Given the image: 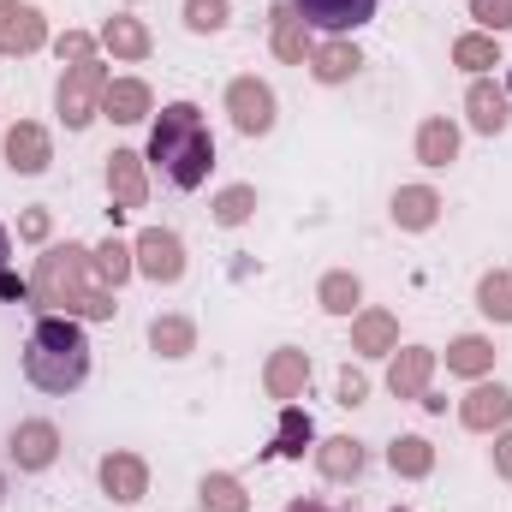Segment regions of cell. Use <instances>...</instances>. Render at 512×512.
Wrapping results in <instances>:
<instances>
[{
  "instance_id": "6da1fadb",
  "label": "cell",
  "mask_w": 512,
  "mask_h": 512,
  "mask_svg": "<svg viewBox=\"0 0 512 512\" xmlns=\"http://www.w3.org/2000/svg\"><path fill=\"white\" fill-rule=\"evenodd\" d=\"M30 304L42 316H78V322H114V292L96 286V256L90 245H42L30 268Z\"/></svg>"
},
{
  "instance_id": "7a4b0ae2",
  "label": "cell",
  "mask_w": 512,
  "mask_h": 512,
  "mask_svg": "<svg viewBox=\"0 0 512 512\" xmlns=\"http://www.w3.org/2000/svg\"><path fill=\"white\" fill-rule=\"evenodd\" d=\"M149 167H161V179L173 191H197L215 167V131L203 120L197 102H167L149 126V149H143Z\"/></svg>"
},
{
  "instance_id": "3957f363",
  "label": "cell",
  "mask_w": 512,
  "mask_h": 512,
  "mask_svg": "<svg viewBox=\"0 0 512 512\" xmlns=\"http://www.w3.org/2000/svg\"><path fill=\"white\" fill-rule=\"evenodd\" d=\"M24 382L36 393H78L90 382V334L78 316H36L24 340Z\"/></svg>"
},
{
  "instance_id": "277c9868",
  "label": "cell",
  "mask_w": 512,
  "mask_h": 512,
  "mask_svg": "<svg viewBox=\"0 0 512 512\" xmlns=\"http://www.w3.org/2000/svg\"><path fill=\"white\" fill-rule=\"evenodd\" d=\"M108 84H114V72H108V60L96 54V60H78V66H66L60 72V84H54V114H60V126L66 131H84L102 120V96H108Z\"/></svg>"
},
{
  "instance_id": "5b68a950",
  "label": "cell",
  "mask_w": 512,
  "mask_h": 512,
  "mask_svg": "<svg viewBox=\"0 0 512 512\" xmlns=\"http://www.w3.org/2000/svg\"><path fill=\"white\" fill-rule=\"evenodd\" d=\"M227 120H233V131H239V137H268V131H274V120H280L274 84H268V78H256V72L233 78V84H227Z\"/></svg>"
},
{
  "instance_id": "8992f818",
  "label": "cell",
  "mask_w": 512,
  "mask_h": 512,
  "mask_svg": "<svg viewBox=\"0 0 512 512\" xmlns=\"http://www.w3.org/2000/svg\"><path fill=\"white\" fill-rule=\"evenodd\" d=\"M131 256H137V274L149 286H179L185 280V239L173 227H143L131 239Z\"/></svg>"
},
{
  "instance_id": "52a82bcc",
  "label": "cell",
  "mask_w": 512,
  "mask_h": 512,
  "mask_svg": "<svg viewBox=\"0 0 512 512\" xmlns=\"http://www.w3.org/2000/svg\"><path fill=\"white\" fill-rule=\"evenodd\" d=\"M0 155H6L12 173L36 179V173L54 167V137H48V126H36V120H12V126L0 131Z\"/></svg>"
},
{
  "instance_id": "ba28073f",
  "label": "cell",
  "mask_w": 512,
  "mask_h": 512,
  "mask_svg": "<svg viewBox=\"0 0 512 512\" xmlns=\"http://www.w3.org/2000/svg\"><path fill=\"white\" fill-rule=\"evenodd\" d=\"M459 423L471 429V435H501L512 429V387L507 382H471V393L459 399Z\"/></svg>"
},
{
  "instance_id": "9c48e42d",
  "label": "cell",
  "mask_w": 512,
  "mask_h": 512,
  "mask_svg": "<svg viewBox=\"0 0 512 512\" xmlns=\"http://www.w3.org/2000/svg\"><path fill=\"white\" fill-rule=\"evenodd\" d=\"M96 483H102L108 501L137 507V501L149 495V459H143V453H126V447H114V453L96 459Z\"/></svg>"
},
{
  "instance_id": "30bf717a",
  "label": "cell",
  "mask_w": 512,
  "mask_h": 512,
  "mask_svg": "<svg viewBox=\"0 0 512 512\" xmlns=\"http://www.w3.org/2000/svg\"><path fill=\"white\" fill-rule=\"evenodd\" d=\"M6 453H12V465H18L24 477H36V471H48V465L60 459V429H54L48 417H24V423L6 435Z\"/></svg>"
},
{
  "instance_id": "8fae6325",
  "label": "cell",
  "mask_w": 512,
  "mask_h": 512,
  "mask_svg": "<svg viewBox=\"0 0 512 512\" xmlns=\"http://www.w3.org/2000/svg\"><path fill=\"white\" fill-rule=\"evenodd\" d=\"M304 387H310V352H298V346H274V352L262 358V393H268V399L298 405Z\"/></svg>"
},
{
  "instance_id": "7c38bea8",
  "label": "cell",
  "mask_w": 512,
  "mask_h": 512,
  "mask_svg": "<svg viewBox=\"0 0 512 512\" xmlns=\"http://www.w3.org/2000/svg\"><path fill=\"white\" fill-rule=\"evenodd\" d=\"M108 197H114V221L149 203V161L137 149H114L108 155Z\"/></svg>"
},
{
  "instance_id": "4fadbf2b",
  "label": "cell",
  "mask_w": 512,
  "mask_h": 512,
  "mask_svg": "<svg viewBox=\"0 0 512 512\" xmlns=\"http://www.w3.org/2000/svg\"><path fill=\"white\" fill-rule=\"evenodd\" d=\"M292 12L322 36H352L358 24L376 18V0H292Z\"/></svg>"
},
{
  "instance_id": "5bb4252c",
  "label": "cell",
  "mask_w": 512,
  "mask_h": 512,
  "mask_svg": "<svg viewBox=\"0 0 512 512\" xmlns=\"http://www.w3.org/2000/svg\"><path fill=\"white\" fill-rule=\"evenodd\" d=\"M435 364H441L435 346H399V352L387 358V393H393V399H423L429 382H435Z\"/></svg>"
},
{
  "instance_id": "9a60e30c",
  "label": "cell",
  "mask_w": 512,
  "mask_h": 512,
  "mask_svg": "<svg viewBox=\"0 0 512 512\" xmlns=\"http://www.w3.org/2000/svg\"><path fill=\"white\" fill-rule=\"evenodd\" d=\"M268 48H274V60H286V66H304V60H310L316 30L292 12V0H274V6H268Z\"/></svg>"
},
{
  "instance_id": "2e32d148",
  "label": "cell",
  "mask_w": 512,
  "mask_h": 512,
  "mask_svg": "<svg viewBox=\"0 0 512 512\" xmlns=\"http://www.w3.org/2000/svg\"><path fill=\"white\" fill-rule=\"evenodd\" d=\"M465 126L483 131V137H501L512 126V96L495 78H471V90H465Z\"/></svg>"
},
{
  "instance_id": "e0dca14e",
  "label": "cell",
  "mask_w": 512,
  "mask_h": 512,
  "mask_svg": "<svg viewBox=\"0 0 512 512\" xmlns=\"http://www.w3.org/2000/svg\"><path fill=\"white\" fill-rule=\"evenodd\" d=\"M310 459H316V471H322L328 483H358L364 465H370V453H364L358 435H322V441L310 447Z\"/></svg>"
},
{
  "instance_id": "ac0fdd59",
  "label": "cell",
  "mask_w": 512,
  "mask_h": 512,
  "mask_svg": "<svg viewBox=\"0 0 512 512\" xmlns=\"http://www.w3.org/2000/svg\"><path fill=\"white\" fill-rule=\"evenodd\" d=\"M352 352L358 358H393L399 352V316L382 310V304H364L352 316Z\"/></svg>"
},
{
  "instance_id": "d6986e66",
  "label": "cell",
  "mask_w": 512,
  "mask_h": 512,
  "mask_svg": "<svg viewBox=\"0 0 512 512\" xmlns=\"http://www.w3.org/2000/svg\"><path fill=\"white\" fill-rule=\"evenodd\" d=\"M304 66H310V78H316V84H328V90H334V84H352V78L364 72V54H358L346 36H322V42L310 48V60H304Z\"/></svg>"
},
{
  "instance_id": "ffe728a7",
  "label": "cell",
  "mask_w": 512,
  "mask_h": 512,
  "mask_svg": "<svg viewBox=\"0 0 512 512\" xmlns=\"http://www.w3.org/2000/svg\"><path fill=\"white\" fill-rule=\"evenodd\" d=\"M441 191L435 185H399L393 191V203H387V215H393V227L399 233H429L435 221H441Z\"/></svg>"
},
{
  "instance_id": "44dd1931",
  "label": "cell",
  "mask_w": 512,
  "mask_h": 512,
  "mask_svg": "<svg viewBox=\"0 0 512 512\" xmlns=\"http://www.w3.org/2000/svg\"><path fill=\"white\" fill-rule=\"evenodd\" d=\"M54 36H48V18H42V6H30V0H18L6 18H0V54H36V48H48Z\"/></svg>"
},
{
  "instance_id": "7402d4cb",
  "label": "cell",
  "mask_w": 512,
  "mask_h": 512,
  "mask_svg": "<svg viewBox=\"0 0 512 512\" xmlns=\"http://www.w3.org/2000/svg\"><path fill=\"white\" fill-rule=\"evenodd\" d=\"M459 143H465L459 120H447V114H429V120L417 126V137H411V155H417L423 167H453V161H459Z\"/></svg>"
},
{
  "instance_id": "603a6c76",
  "label": "cell",
  "mask_w": 512,
  "mask_h": 512,
  "mask_svg": "<svg viewBox=\"0 0 512 512\" xmlns=\"http://www.w3.org/2000/svg\"><path fill=\"white\" fill-rule=\"evenodd\" d=\"M102 120H114V126H143V120H155V90H149L143 78H114L108 96H102Z\"/></svg>"
},
{
  "instance_id": "cb8c5ba5",
  "label": "cell",
  "mask_w": 512,
  "mask_h": 512,
  "mask_svg": "<svg viewBox=\"0 0 512 512\" xmlns=\"http://www.w3.org/2000/svg\"><path fill=\"white\" fill-rule=\"evenodd\" d=\"M102 54H114V60H126V66H137V60H149V48H155V36H149V24L137 18V12H114L108 24H102Z\"/></svg>"
},
{
  "instance_id": "d4e9b609",
  "label": "cell",
  "mask_w": 512,
  "mask_h": 512,
  "mask_svg": "<svg viewBox=\"0 0 512 512\" xmlns=\"http://www.w3.org/2000/svg\"><path fill=\"white\" fill-rule=\"evenodd\" d=\"M149 352H155V358H167V364L191 358V352H197V322H191V316H179V310L149 316Z\"/></svg>"
},
{
  "instance_id": "484cf974",
  "label": "cell",
  "mask_w": 512,
  "mask_h": 512,
  "mask_svg": "<svg viewBox=\"0 0 512 512\" xmlns=\"http://www.w3.org/2000/svg\"><path fill=\"white\" fill-rule=\"evenodd\" d=\"M447 376H459V382L495 376V340H489V334H459V340H447Z\"/></svg>"
},
{
  "instance_id": "4316f807",
  "label": "cell",
  "mask_w": 512,
  "mask_h": 512,
  "mask_svg": "<svg viewBox=\"0 0 512 512\" xmlns=\"http://www.w3.org/2000/svg\"><path fill=\"white\" fill-rule=\"evenodd\" d=\"M387 471L405 477V483H423L435 471V441L429 435H393L387 441Z\"/></svg>"
},
{
  "instance_id": "83f0119b",
  "label": "cell",
  "mask_w": 512,
  "mask_h": 512,
  "mask_svg": "<svg viewBox=\"0 0 512 512\" xmlns=\"http://www.w3.org/2000/svg\"><path fill=\"white\" fill-rule=\"evenodd\" d=\"M453 66L471 72V78H489L495 66H507V60H501V36H489V30H465V36H453Z\"/></svg>"
},
{
  "instance_id": "f1b7e54d",
  "label": "cell",
  "mask_w": 512,
  "mask_h": 512,
  "mask_svg": "<svg viewBox=\"0 0 512 512\" xmlns=\"http://www.w3.org/2000/svg\"><path fill=\"white\" fill-rule=\"evenodd\" d=\"M316 304H322L328 316H358V310H364V280H358L352 268H328V274L316 280Z\"/></svg>"
},
{
  "instance_id": "f546056e",
  "label": "cell",
  "mask_w": 512,
  "mask_h": 512,
  "mask_svg": "<svg viewBox=\"0 0 512 512\" xmlns=\"http://www.w3.org/2000/svg\"><path fill=\"white\" fill-rule=\"evenodd\" d=\"M197 507L203 512H251V495H245V483L233 471H209L197 483Z\"/></svg>"
},
{
  "instance_id": "4dcf8cb0",
  "label": "cell",
  "mask_w": 512,
  "mask_h": 512,
  "mask_svg": "<svg viewBox=\"0 0 512 512\" xmlns=\"http://www.w3.org/2000/svg\"><path fill=\"white\" fill-rule=\"evenodd\" d=\"M304 447H316L310 411H298V405H280V429H274V459H304Z\"/></svg>"
},
{
  "instance_id": "1f68e13d",
  "label": "cell",
  "mask_w": 512,
  "mask_h": 512,
  "mask_svg": "<svg viewBox=\"0 0 512 512\" xmlns=\"http://www.w3.org/2000/svg\"><path fill=\"white\" fill-rule=\"evenodd\" d=\"M90 256H96V286H108V292H120L131 274H137V256H131L126 239H102Z\"/></svg>"
},
{
  "instance_id": "d6a6232c",
  "label": "cell",
  "mask_w": 512,
  "mask_h": 512,
  "mask_svg": "<svg viewBox=\"0 0 512 512\" xmlns=\"http://www.w3.org/2000/svg\"><path fill=\"white\" fill-rule=\"evenodd\" d=\"M477 310H483L489 322L512 328V268H489V274L477 280Z\"/></svg>"
},
{
  "instance_id": "836d02e7",
  "label": "cell",
  "mask_w": 512,
  "mask_h": 512,
  "mask_svg": "<svg viewBox=\"0 0 512 512\" xmlns=\"http://www.w3.org/2000/svg\"><path fill=\"white\" fill-rule=\"evenodd\" d=\"M209 215H215V227H245L256 215V185H221Z\"/></svg>"
},
{
  "instance_id": "e575fe53",
  "label": "cell",
  "mask_w": 512,
  "mask_h": 512,
  "mask_svg": "<svg viewBox=\"0 0 512 512\" xmlns=\"http://www.w3.org/2000/svg\"><path fill=\"white\" fill-rule=\"evenodd\" d=\"M233 24V0H185V30L191 36H221Z\"/></svg>"
},
{
  "instance_id": "d590c367",
  "label": "cell",
  "mask_w": 512,
  "mask_h": 512,
  "mask_svg": "<svg viewBox=\"0 0 512 512\" xmlns=\"http://www.w3.org/2000/svg\"><path fill=\"white\" fill-rule=\"evenodd\" d=\"M96 48H102V42H96L90 30H66V36H54V60H60V66H78V60H96Z\"/></svg>"
},
{
  "instance_id": "8d00e7d4",
  "label": "cell",
  "mask_w": 512,
  "mask_h": 512,
  "mask_svg": "<svg viewBox=\"0 0 512 512\" xmlns=\"http://www.w3.org/2000/svg\"><path fill=\"white\" fill-rule=\"evenodd\" d=\"M471 18H477V30L501 36V30H512V0H471Z\"/></svg>"
},
{
  "instance_id": "74e56055",
  "label": "cell",
  "mask_w": 512,
  "mask_h": 512,
  "mask_svg": "<svg viewBox=\"0 0 512 512\" xmlns=\"http://www.w3.org/2000/svg\"><path fill=\"white\" fill-rule=\"evenodd\" d=\"M48 233H54V215H48L42 203L18 215V239H24V245H48Z\"/></svg>"
},
{
  "instance_id": "f35d334b",
  "label": "cell",
  "mask_w": 512,
  "mask_h": 512,
  "mask_svg": "<svg viewBox=\"0 0 512 512\" xmlns=\"http://www.w3.org/2000/svg\"><path fill=\"white\" fill-rule=\"evenodd\" d=\"M364 399H370V376L346 364V370H340V405H364Z\"/></svg>"
},
{
  "instance_id": "ab89813d",
  "label": "cell",
  "mask_w": 512,
  "mask_h": 512,
  "mask_svg": "<svg viewBox=\"0 0 512 512\" xmlns=\"http://www.w3.org/2000/svg\"><path fill=\"white\" fill-rule=\"evenodd\" d=\"M495 477H501V483H512V429H501V435H495Z\"/></svg>"
},
{
  "instance_id": "60d3db41",
  "label": "cell",
  "mask_w": 512,
  "mask_h": 512,
  "mask_svg": "<svg viewBox=\"0 0 512 512\" xmlns=\"http://www.w3.org/2000/svg\"><path fill=\"white\" fill-rule=\"evenodd\" d=\"M0 298H30V280H18V274L6 268V274H0Z\"/></svg>"
},
{
  "instance_id": "b9f144b4",
  "label": "cell",
  "mask_w": 512,
  "mask_h": 512,
  "mask_svg": "<svg viewBox=\"0 0 512 512\" xmlns=\"http://www.w3.org/2000/svg\"><path fill=\"white\" fill-rule=\"evenodd\" d=\"M280 512H334L328 501H310V495H298V501H286Z\"/></svg>"
},
{
  "instance_id": "7bdbcfd3",
  "label": "cell",
  "mask_w": 512,
  "mask_h": 512,
  "mask_svg": "<svg viewBox=\"0 0 512 512\" xmlns=\"http://www.w3.org/2000/svg\"><path fill=\"white\" fill-rule=\"evenodd\" d=\"M6 256H12V233L0 227V274H6Z\"/></svg>"
},
{
  "instance_id": "ee69618b",
  "label": "cell",
  "mask_w": 512,
  "mask_h": 512,
  "mask_svg": "<svg viewBox=\"0 0 512 512\" xmlns=\"http://www.w3.org/2000/svg\"><path fill=\"white\" fill-rule=\"evenodd\" d=\"M501 90H507V96H512V66H507V78H501Z\"/></svg>"
},
{
  "instance_id": "f6af8a7d",
  "label": "cell",
  "mask_w": 512,
  "mask_h": 512,
  "mask_svg": "<svg viewBox=\"0 0 512 512\" xmlns=\"http://www.w3.org/2000/svg\"><path fill=\"white\" fill-rule=\"evenodd\" d=\"M12 6H18V0H0V18H6V12H12Z\"/></svg>"
},
{
  "instance_id": "bcb514c9",
  "label": "cell",
  "mask_w": 512,
  "mask_h": 512,
  "mask_svg": "<svg viewBox=\"0 0 512 512\" xmlns=\"http://www.w3.org/2000/svg\"><path fill=\"white\" fill-rule=\"evenodd\" d=\"M120 6H137V0H120Z\"/></svg>"
},
{
  "instance_id": "7dc6e473",
  "label": "cell",
  "mask_w": 512,
  "mask_h": 512,
  "mask_svg": "<svg viewBox=\"0 0 512 512\" xmlns=\"http://www.w3.org/2000/svg\"><path fill=\"white\" fill-rule=\"evenodd\" d=\"M0 489H6V483H0Z\"/></svg>"
},
{
  "instance_id": "c3c4849f",
  "label": "cell",
  "mask_w": 512,
  "mask_h": 512,
  "mask_svg": "<svg viewBox=\"0 0 512 512\" xmlns=\"http://www.w3.org/2000/svg\"><path fill=\"white\" fill-rule=\"evenodd\" d=\"M0 131H6V126H0Z\"/></svg>"
}]
</instances>
